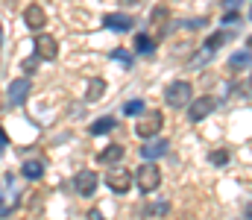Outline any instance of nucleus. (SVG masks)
<instances>
[{
	"label": "nucleus",
	"instance_id": "obj_18",
	"mask_svg": "<svg viewBox=\"0 0 252 220\" xmlns=\"http://www.w3.org/2000/svg\"><path fill=\"white\" fill-rule=\"evenodd\" d=\"M115 129V118H97L94 124H91V135H106V132H112Z\"/></svg>",
	"mask_w": 252,
	"mask_h": 220
},
{
	"label": "nucleus",
	"instance_id": "obj_4",
	"mask_svg": "<svg viewBox=\"0 0 252 220\" xmlns=\"http://www.w3.org/2000/svg\"><path fill=\"white\" fill-rule=\"evenodd\" d=\"M214 109H217V100L205 94V97H199V100H190V103H188V118L193 121V124H199V121H205V118H208Z\"/></svg>",
	"mask_w": 252,
	"mask_h": 220
},
{
	"label": "nucleus",
	"instance_id": "obj_11",
	"mask_svg": "<svg viewBox=\"0 0 252 220\" xmlns=\"http://www.w3.org/2000/svg\"><path fill=\"white\" fill-rule=\"evenodd\" d=\"M167 153V141L164 138H156V141H150V144L141 147V156L147 158V161H156V158H161Z\"/></svg>",
	"mask_w": 252,
	"mask_h": 220
},
{
	"label": "nucleus",
	"instance_id": "obj_22",
	"mask_svg": "<svg viewBox=\"0 0 252 220\" xmlns=\"http://www.w3.org/2000/svg\"><path fill=\"white\" fill-rule=\"evenodd\" d=\"M112 56H115V59H118V62H124V65H132V56H129V53H126V50H115V53H112Z\"/></svg>",
	"mask_w": 252,
	"mask_h": 220
},
{
	"label": "nucleus",
	"instance_id": "obj_1",
	"mask_svg": "<svg viewBox=\"0 0 252 220\" xmlns=\"http://www.w3.org/2000/svg\"><path fill=\"white\" fill-rule=\"evenodd\" d=\"M132 179H135V185H138V191H144V194H153L158 185H161V170L156 167V161H144L135 173H132Z\"/></svg>",
	"mask_w": 252,
	"mask_h": 220
},
{
	"label": "nucleus",
	"instance_id": "obj_19",
	"mask_svg": "<svg viewBox=\"0 0 252 220\" xmlns=\"http://www.w3.org/2000/svg\"><path fill=\"white\" fill-rule=\"evenodd\" d=\"M103 88H106V82H103L100 76H94V79H91V88H88V94H85V103H94V100L103 94Z\"/></svg>",
	"mask_w": 252,
	"mask_h": 220
},
{
	"label": "nucleus",
	"instance_id": "obj_14",
	"mask_svg": "<svg viewBox=\"0 0 252 220\" xmlns=\"http://www.w3.org/2000/svg\"><path fill=\"white\" fill-rule=\"evenodd\" d=\"M21 173H24L27 179H41V176H44V161H41V158H27L24 167H21Z\"/></svg>",
	"mask_w": 252,
	"mask_h": 220
},
{
	"label": "nucleus",
	"instance_id": "obj_5",
	"mask_svg": "<svg viewBox=\"0 0 252 220\" xmlns=\"http://www.w3.org/2000/svg\"><path fill=\"white\" fill-rule=\"evenodd\" d=\"M35 56L44 59V62H53L59 56V41L53 35H47V32H38L35 35Z\"/></svg>",
	"mask_w": 252,
	"mask_h": 220
},
{
	"label": "nucleus",
	"instance_id": "obj_27",
	"mask_svg": "<svg viewBox=\"0 0 252 220\" xmlns=\"http://www.w3.org/2000/svg\"><path fill=\"white\" fill-rule=\"evenodd\" d=\"M247 220H252V200L247 203Z\"/></svg>",
	"mask_w": 252,
	"mask_h": 220
},
{
	"label": "nucleus",
	"instance_id": "obj_15",
	"mask_svg": "<svg viewBox=\"0 0 252 220\" xmlns=\"http://www.w3.org/2000/svg\"><path fill=\"white\" fill-rule=\"evenodd\" d=\"M250 65H252L250 47H247V50H238V53H232V59H229V68H232V71H244V68H250Z\"/></svg>",
	"mask_w": 252,
	"mask_h": 220
},
{
	"label": "nucleus",
	"instance_id": "obj_21",
	"mask_svg": "<svg viewBox=\"0 0 252 220\" xmlns=\"http://www.w3.org/2000/svg\"><path fill=\"white\" fill-rule=\"evenodd\" d=\"M124 112L132 118V115H144V100H129L124 106Z\"/></svg>",
	"mask_w": 252,
	"mask_h": 220
},
{
	"label": "nucleus",
	"instance_id": "obj_9",
	"mask_svg": "<svg viewBox=\"0 0 252 220\" xmlns=\"http://www.w3.org/2000/svg\"><path fill=\"white\" fill-rule=\"evenodd\" d=\"M73 185H76V191H79L82 197H91V194L97 191V173H91V170H79L76 179H73Z\"/></svg>",
	"mask_w": 252,
	"mask_h": 220
},
{
	"label": "nucleus",
	"instance_id": "obj_8",
	"mask_svg": "<svg viewBox=\"0 0 252 220\" xmlns=\"http://www.w3.org/2000/svg\"><path fill=\"white\" fill-rule=\"evenodd\" d=\"M24 21H27V27H30V30H35V32H38V30L47 24V15H44V9H41L38 3H30V6L24 9Z\"/></svg>",
	"mask_w": 252,
	"mask_h": 220
},
{
	"label": "nucleus",
	"instance_id": "obj_3",
	"mask_svg": "<svg viewBox=\"0 0 252 220\" xmlns=\"http://www.w3.org/2000/svg\"><path fill=\"white\" fill-rule=\"evenodd\" d=\"M190 82L185 79H176V82H170L167 88H164V103L167 106H173V109H179V106H188L190 103Z\"/></svg>",
	"mask_w": 252,
	"mask_h": 220
},
{
	"label": "nucleus",
	"instance_id": "obj_6",
	"mask_svg": "<svg viewBox=\"0 0 252 220\" xmlns=\"http://www.w3.org/2000/svg\"><path fill=\"white\" fill-rule=\"evenodd\" d=\"M30 88H32V82H30L27 76L15 79V82L9 85V91H6V103H9V106H24L27 97H30Z\"/></svg>",
	"mask_w": 252,
	"mask_h": 220
},
{
	"label": "nucleus",
	"instance_id": "obj_10",
	"mask_svg": "<svg viewBox=\"0 0 252 220\" xmlns=\"http://www.w3.org/2000/svg\"><path fill=\"white\" fill-rule=\"evenodd\" d=\"M103 27L106 30H115V32H129L132 30V18L124 15V12H112V15L103 18Z\"/></svg>",
	"mask_w": 252,
	"mask_h": 220
},
{
	"label": "nucleus",
	"instance_id": "obj_28",
	"mask_svg": "<svg viewBox=\"0 0 252 220\" xmlns=\"http://www.w3.org/2000/svg\"><path fill=\"white\" fill-rule=\"evenodd\" d=\"M250 18H252V12H250Z\"/></svg>",
	"mask_w": 252,
	"mask_h": 220
},
{
	"label": "nucleus",
	"instance_id": "obj_2",
	"mask_svg": "<svg viewBox=\"0 0 252 220\" xmlns=\"http://www.w3.org/2000/svg\"><path fill=\"white\" fill-rule=\"evenodd\" d=\"M161 126H164V115L161 112H144L141 118H138V124H135V132L141 135V138H156L158 132H161Z\"/></svg>",
	"mask_w": 252,
	"mask_h": 220
},
{
	"label": "nucleus",
	"instance_id": "obj_16",
	"mask_svg": "<svg viewBox=\"0 0 252 220\" xmlns=\"http://www.w3.org/2000/svg\"><path fill=\"white\" fill-rule=\"evenodd\" d=\"M135 50H138L141 56H153V53H156V41H153L150 35L138 32V35H135Z\"/></svg>",
	"mask_w": 252,
	"mask_h": 220
},
{
	"label": "nucleus",
	"instance_id": "obj_25",
	"mask_svg": "<svg viewBox=\"0 0 252 220\" xmlns=\"http://www.w3.org/2000/svg\"><path fill=\"white\" fill-rule=\"evenodd\" d=\"M88 220H103V215H100V209H91V212H88Z\"/></svg>",
	"mask_w": 252,
	"mask_h": 220
},
{
	"label": "nucleus",
	"instance_id": "obj_20",
	"mask_svg": "<svg viewBox=\"0 0 252 220\" xmlns=\"http://www.w3.org/2000/svg\"><path fill=\"white\" fill-rule=\"evenodd\" d=\"M229 158H232V153H229V150H211V153H208V161H211V164H217V167L229 164Z\"/></svg>",
	"mask_w": 252,
	"mask_h": 220
},
{
	"label": "nucleus",
	"instance_id": "obj_7",
	"mask_svg": "<svg viewBox=\"0 0 252 220\" xmlns=\"http://www.w3.org/2000/svg\"><path fill=\"white\" fill-rule=\"evenodd\" d=\"M106 185H109L115 194H126V191L132 188V173H129V170H121V167H115V170L106 173Z\"/></svg>",
	"mask_w": 252,
	"mask_h": 220
},
{
	"label": "nucleus",
	"instance_id": "obj_13",
	"mask_svg": "<svg viewBox=\"0 0 252 220\" xmlns=\"http://www.w3.org/2000/svg\"><path fill=\"white\" fill-rule=\"evenodd\" d=\"M232 35H235V32H229V30H217V32H211V35H208V41H205V50H208V53L220 50L226 41H232Z\"/></svg>",
	"mask_w": 252,
	"mask_h": 220
},
{
	"label": "nucleus",
	"instance_id": "obj_17",
	"mask_svg": "<svg viewBox=\"0 0 252 220\" xmlns=\"http://www.w3.org/2000/svg\"><path fill=\"white\" fill-rule=\"evenodd\" d=\"M150 24H153V30H156L158 35H164V24H167V9H164V6H156V12L150 15Z\"/></svg>",
	"mask_w": 252,
	"mask_h": 220
},
{
	"label": "nucleus",
	"instance_id": "obj_24",
	"mask_svg": "<svg viewBox=\"0 0 252 220\" xmlns=\"http://www.w3.org/2000/svg\"><path fill=\"white\" fill-rule=\"evenodd\" d=\"M6 147H9V135H6V132H3V126H0V153H3Z\"/></svg>",
	"mask_w": 252,
	"mask_h": 220
},
{
	"label": "nucleus",
	"instance_id": "obj_12",
	"mask_svg": "<svg viewBox=\"0 0 252 220\" xmlns=\"http://www.w3.org/2000/svg\"><path fill=\"white\" fill-rule=\"evenodd\" d=\"M124 156H126V150L121 144H109L100 156H97V161H100V164H118Z\"/></svg>",
	"mask_w": 252,
	"mask_h": 220
},
{
	"label": "nucleus",
	"instance_id": "obj_23",
	"mask_svg": "<svg viewBox=\"0 0 252 220\" xmlns=\"http://www.w3.org/2000/svg\"><path fill=\"white\" fill-rule=\"evenodd\" d=\"M241 3H244V0H226V3H223V9H226V12H235Z\"/></svg>",
	"mask_w": 252,
	"mask_h": 220
},
{
	"label": "nucleus",
	"instance_id": "obj_26",
	"mask_svg": "<svg viewBox=\"0 0 252 220\" xmlns=\"http://www.w3.org/2000/svg\"><path fill=\"white\" fill-rule=\"evenodd\" d=\"M244 94H247V97H252V76L244 82Z\"/></svg>",
	"mask_w": 252,
	"mask_h": 220
}]
</instances>
